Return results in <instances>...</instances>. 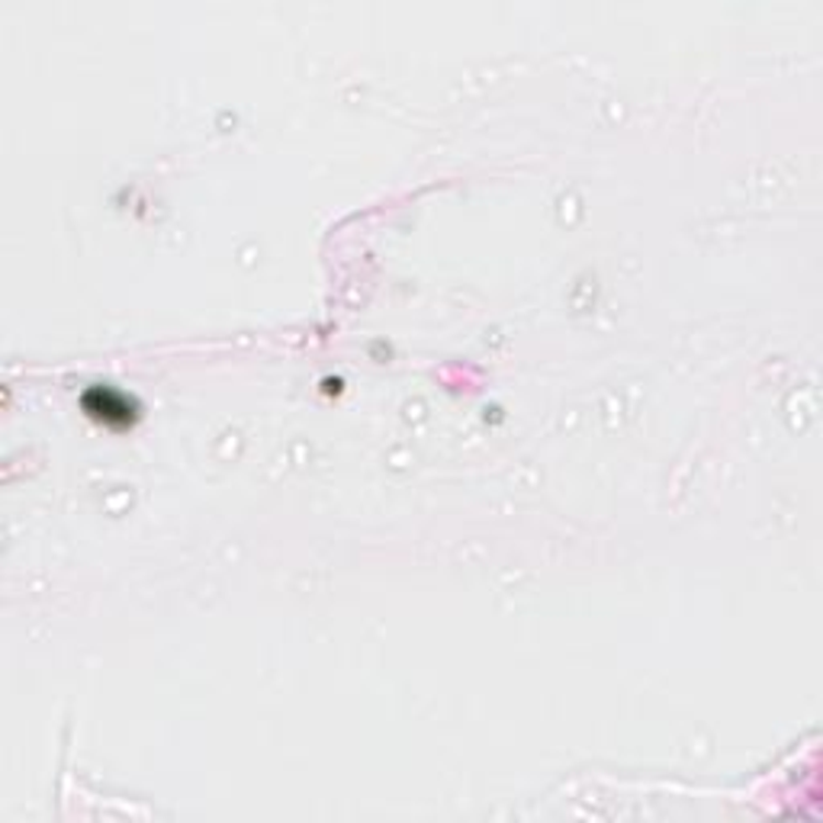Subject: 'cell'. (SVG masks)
Listing matches in <instances>:
<instances>
[{
  "instance_id": "obj_1",
  "label": "cell",
  "mask_w": 823,
  "mask_h": 823,
  "mask_svg": "<svg viewBox=\"0 0 823 823\" xmlns=\"http://www.w3.org/2000/svg\"><path fill=\"white\" fill-rule=\"evenodd\" d=\"M84 409L90 412V415H97V418H103L107 425H129L135 418V403L125 393L113 389V386H94V389H87L84 393Z\"/></svg>"
}]
</instances>
